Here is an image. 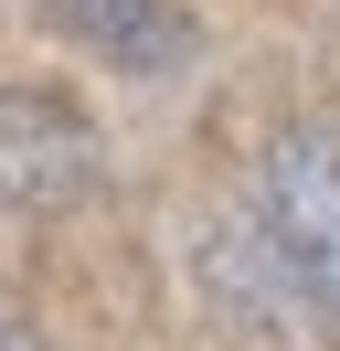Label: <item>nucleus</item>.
I'll list each match as a JSON object with an SVG mask.
<instances>
[{"label":"nucleus","mask_w":340,"mask_h":351,"mask_svg":"<svg viewBox=\"0 0 340 351\" xmlns=\"http://www.w3.org/2000/svg\"><path fill=\"white\" fill-rule=\"evenodd\" d=\"M266 223L298 287L340 319V128H287L266 149Z\"/></svg>","instance_id":"obj_1"},{"label":"nucleus","mask_w":340,"mask_h":351,"mask_svg":"<svg viewBox=\"0 0 340 351\" xmlns=\"http://www.w3.org/2000/svg\"><path fill=\"white\" fill-rule=\"evenodd\" d=\"M96 181V138H85L75 107L32 86H0V202H64Z\"/></svg>","instance_id":"obj_2"},{"label":"nucleus","mask_w":340,"mask_h":351,"mask_svg":"<svg viewBox=\"0 0 340 351\" xmlns=\"http://www.w3.org/2000/svg\"><path fill=\"white\" fill-rule=\"evenodd\" d=\"M0 351H21V330H11V319H0Z\"/></svg>","instance_id":"obj_4"},{"label":"nucleus","mask_w":340,"mask_h":351,"mask_svg":"<svg viewBox=\"0 0 340 351\" xmlns=\"http://www.w3.org/2000/svg\"><path fill=\"white\" fill-rule=\"evenodd\" d=\"M53 22L85 32V43H96L106 64H127V75H160V64L191 53V32H181L170 0H53Z\"/></svg>","instance_id":"obj_3"}]
</instances>
